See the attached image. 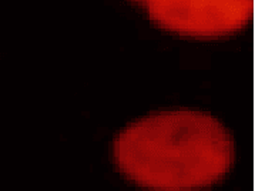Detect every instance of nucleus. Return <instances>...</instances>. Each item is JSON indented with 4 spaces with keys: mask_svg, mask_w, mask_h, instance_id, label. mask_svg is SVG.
<instances>
[{
    "mask_svg": "<svg viewBox=\"0 0 255 191\" xmlns=\"http://www.w3.org/2000/svg\"><path fill=\"white\" fill-rule=\"evenodd\" d=\"M119 170L151 191H198L231 170L234 140L215 117L191 110L154 113L134 121L113 143Z\"/></svg>",
    "mask_w": 255,
    "mask_h": 191,
    "instance_id": "f257e3e1",
    "label": "nucleus"
},
{
    "mask_svg": "<svg viewBox=\"0 0 255 191\" xmlns=\"http://www.w3.org/2000/svg\"><path fill=\"white\" fill-rule=\"evenodd\" d=\"M167 30L195 37L224 36L253 17L254 0H135Z\"/></svg>",
    "mask_w": 255,
    "mask_h": 191,
    "instance_id": "f03ea898",
    "label": "nucleus"
}]
</instances>
